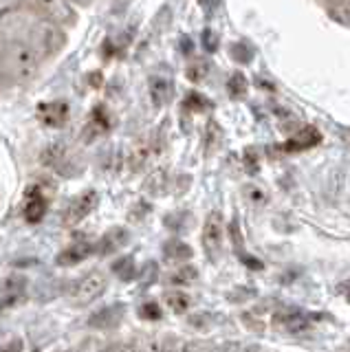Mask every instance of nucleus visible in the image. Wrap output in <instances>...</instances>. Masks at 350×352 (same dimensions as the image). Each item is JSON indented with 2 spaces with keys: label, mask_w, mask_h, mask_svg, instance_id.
<instances>
[{
  "label": "nucleus",
  "mask_w": 350,
  "mask_h": 352,
  "mask_svg": "<svg viewBox=\"0 0 350 352\" xmlns=\"http://www.w3.org/2000/svg\"><path fill=\"white\" fill-rule=\"evenodd\" d=\"M245 196H247V201H251L254 205H265L267 203V192L262 190V187H258V185H247L245 187Z\"/></svg>",
  "instance_id": "19"
},
{
  "label": "nucleus",
  "mask_w": 350,
  "mask_h": 352,
  "mask_svg": "<svg viewBox=\"0 0 350 352\" xmlns=\"http://www.w3.org/2000/svg\"><path fill=\"white\" fill-rule=\"evenodd\" d=\"M170 97H172V84L168 80H163V77H159V75L150 77V99H152V104H155L157 108H161V106H166L170 102Z\"/></svg>",
  "instance_id": "11"
},
{
  "label": "nucleus",
  "mask_w": 350,
  "mask_h": 352,
  "mask_svg": "<svg viewBox=\"0 0 350 352\" xmlns=\"http://www.w3.org/2000/svg\"><path fill=\"white\" fill-rule=\"evenodd\" d=\"M232 58L236 62H251V51L245 49V44H234V47H232Z\"/></svg>",
  "instance_id": "25"
},
{
  "label": "nucleus",
  "mask_w": 350,
  "mask_h": 352,
  "mask_svg": "<svg viewBox=\"0 0 350 352\" xmlns=\"http://www.w3.org/2000/svg\"><path fill=\"white\" fill-rule=\"evenodd\" d=\"M229 91H232V97H243L245 91H247V82H245V77L236 73L232 80H229Z\"/></svg>",
  "instance_id": "22"
},
{
  "label": "nucleus",
  "mask_w": 350,
  "mask_h": 352,
  "mask_svg": "<svg viewBox=\"0 0 350 352\" xmlns=\"http://www.w3.org/2000/svg\"><path fill=\"white\" fill-rule=\"evenodd\" d=\"M25 280L23 278H7L0 282V297H9V295H20V291L25 289Z\"/></svg>",
  "instance_id": "18"
},
{
  "label": "nucleus",
  "mask_w": 350,
  "mask_h": 352,
  "mask_svg": "<svg viewBox=\"0 0 350 352\" xmlns=\"http://www.w3.org/2000/svg\"><path fill=\"white\" fill-rule=\"evenodd\" d=\"M130 240V231L126 227H111L106 234L97 242V253L100 256H111V253H117L119 249H124Z\"/></svg>",
  "instance_id": "7"
},
{
  "label": "nucleus",
  "mask_w": 350,
  "mask_h": 352,
  "mask_svg": "<svg viewBox=\"0 0 350 352\" xmlns=\"http://www.w3.org/2000/svg\"><path fill=\"white\" fill-rule=\"evenodd\" d=\"M40 159L45 165L58 168V165L64 163V159H67V143H64V141H51L49 146L40 152Z\"/></svg>",
  "instance_id": "13"
},
{
  "label": "nucleus",
  "mask_w": 350,
  "mask_h": 352,
  "mask_svg": "<svg viewBox=\"0 0 350 352\" xmlns=\"http://www.w3.org/2000/svg\"><path fill=\"white\" fill-rule=\"evenodd\" d=\"M205 75H207V64L205 62H194L188 66V77L192 82H201L205 80Z\"/></svg>",
  "instance_id": "23"
},
{
  "label": "nucleus",
  "mask_w": 350,
  "mask_h": 352,
  "mask_svg": "<svg viewBox=\"0 0 350 352\" xmlns=\"http://www.w3.org/2000/svg\"><path fill=\"white\" fill-rule=\"evenodd\" d=\"M163 302H166V306L170 308V311L174 315H183L188 313V308L192 304L190 295L183 293V291H168L166 295H163Z\"/></svg>",
  "instance_id": "14"
},
{
  "label": "nucleus",
  "mask_w": 350,
  "mask_h": 352,
  "mask_svg": "<svg viewBox=\"0 0 350 352\" xmlns=\"http://www.w3.org/2000/svg\"><path fill=\"white\" fill-rule=\"evenodd\" d=\"M38 119L49 128H60L69 119V108L67 104H58V102L42 104L38 106Z\"/></svg>",
  "instance_id": "10"
},
{
  "label": "nucleus",
  "mask_w": 350,
  "mask_h": 352,
  "mask_svg": "<svg viewBox=\"0 0 350 352\" xmlns=\"http://www.w3.org/2000/svg\"><path fill=\"white\" fill-rule=\"evenodd\" d=\"M113 271L119 275V280H124V282L133 280L135 278V260L133 258H122L119 262H115Z\"/></svg>",
  "instance_id": "17"
},
{
  "label": "nucleus",
  "mask_w": 350,
  "mask_h": 352,
  "mask_svg": "<svg viewBox=\"0 0 350 352\" xmlns=\"http://www.w3.org/2000/svg\"><path fill=\"white\" fill-rule=\"evenodd\" d=\"M0 33L20 38L45 53L58 51L64 44L60 25L51 22L47 16L38 14L36 9H9L0 16Z\"/></svg>",
  "instance_id": "1"
},
{
  "label": "nucleus",
  "mask_w": 350,
  "mask_h": 352,
  "mask_svg": "<svg viewBox=\"0 0 350 352\" xmlns=\"http://www.w3.org/2000/svg\"><path fill=\"white\" fill-rule=\"evenodd\" d=\"M139 315L144 317V319H148V322H159V319H161V308H159L157 302H146L144 306L139 308Z\"/></svg>",
  "instance_id": "20"
},
{
  "label": "nucleus",
  "mask_w": 350,
  "mask_h": 352,
  "mask_svg": "<svg viewBox=\"0 0 350 352\" xmlns=\"http://www.w3.org/2000/svg\"><path fill=\"white\" fill-rule=\"evenodd\" d=\"M97 205V192L95 190H86L82 192L75 201L69 205L67 209V216H64V220H67V225H78L80 220H84L86 216H89L93 209Z\"/></svg>",
  "instance_id": "6"
},
{
  "label": "nucleus",
  "mask_w": 350,
  "mask_h": 352,
  "mask_svg": "<svg viewBox=\"0 0 350 352\" xmlns=\"http://www.w3.org/2000/svg\"><path fill=\"white\" fill-rule=\"evenodd\" d=\"M31 9H36L38 14L47 16L51 22H56L60 27H71L78 14L71 5V0H29Z\"/></svg>",
  "instance_id": "4"
},
{
  "label": "nucleus",
  "mask_w": 350,
  "mask_h": 352,
  "mask_svg": "<svg viewBox=\"0 0 350 352\" xmlns=\"http://www.w3.org/2000/svg\"><path fill=\"white\" fill-rule=\"evenodd\" d=\"M108 289V280L102 271H91L82 275L78 282L71 284V291H69V300L75 306H86V304H93L95 300L106 293Z\"/></svg>",
  "instance_id": "3"
},
{
  "label": "nucleus",
  "mask_w": 350,
  "mask_h": 352,
  "mask_svg": "<svg viewBox=\"0 0 350 352\" xmlns=\"http://www.w3.org/2000/svg\"><path fill=\"white\" fill-rule=\"evenodd\" d=\"M45 212H47V201L42 198V192H38V194L29 192L27 205H25V218H27V223H40V220L45 218Z\"/></svg>",
  "instance_id": "12"
},
{
  "label": "nucleus",
  "mask_w": 350,
  "mask_h": 352,
  "mask_svg": "<svg viewBox=\"0 0 350 352\" xmlns=\"http://www.w3.org/2000/svg\"><path fill=\"white\" fill-rule=\"evenodd\" d=\"M3 86H5V75H3V71H0V91H3Z\"/></svg>",
  "instance_id": "27"
},
{
  "label": "nucleus",
  "mask_w": 350,
  "mask_h": 352,
  "mask_svg": "<svg viewBox=\"0 0 350 352\" xmlns=\"http://www.w3.org/2000/svg\"><path fill=\"white\" fill-rule=\"evenodd\" d=\"M223 238H225V225H223V216L221 212H212L210 216L205 218L203 225V247L205 251L210 253V258H216L218 251L223 247Z\"/></svg>",
  "instance_id": "5"
},
{
  "label": "nucleus",
  "mask_w": 350,
  "mask_h": 352,
  "mask_svg": "<svg viewBox=\"0 0 350 352\" xmlns=\"http://www.w3.org/2000/svg\"><path fill=\"white\" fill-rule=\"evenodd\" d=\"M71 3H80V5H89L91 0H71Z\"/></svg>",
  "instance_id": "28"
},
{
  "label": "nucleus",
  "mask_w": 350,
  "mask_h": 352,
  "mask_svg": "<svg viewBox=\"0 0 350 352\" xmlns=\"http://www.w3.org/2000/svg\"><path fill=\"white\" fill-rule=\"evenodd\" d=\"M284 326H287L289 333H304L309 328V322L304 317H287L284 319Z\"/></svg>",
  "instance_id": "24"
},
{
  "label": "nucleus",
  "mask_w": 350,
  "mask_h": 352,
  "mask_svg": "<svg viewBox=\"0 0 350 352\" xmlns=\"http://www.w3.org/2000/svg\"><path fill=\"white\" fill-rule=\"evenodd\" d=\"M166 258L174 260V262L190 260L192 258V247L185 245V242H181V240H172L166 245Z\"/></svg>",
  "instance_id": "16"
},
{
  "label": "nucleus",
  "mask_w": 350,
  "mask_h": 352,
  "mask_svg": "<svg viewBox=\"0 0 350 352\" xmlns=\"http://www.w3.org/2000/svg\"><path fill=\"white\" fill-rule=\"evenodd\" d=\"M203 47L210 51V53H214L218 49V38H216L214 31H210V29L203 31Z\"/></svg>",
  "instance_id": "26"
},
{
  "label": "nucleus",
  "mask_w": 350,
  "mask_h": 352,
  "mask_svg": "<svg viewBox=\"0 0 350 352\" xmlns=\"http://www.w3.org/2000/svg\"><path fill=\"white\" fill-rule=\"evenodd\" d=\"M97 247L89 245V242H75V245L62 249V253H58L56 262L60 264V267H75V264L84 262L86 258H91L95 253Z\"/></svg>",
  "instance_id": "9"
},
{
  "label": "nucleus",
  "mask_w": 350,
  "mask_h": 352,
  "mask_svg": "<svg viewBox=\"0 0 350 352\" xmlns=\"http://www.w3.org/2000/svg\"><path fill=\"white\" fill-rule=\"evenodd\" d=\"M196 280H199V269L194 264H183V267H179L170 275V284L174 286H190Z\"/></svg>",
  "instance_id": "15"
},
{
  "label": "nucleus",
  "mask_w": 350,
  "mask_h": 352,
  "mask_svg": "<svg viewBox=\"0 0 350 352\" xmlns=\"http://www.w3.org/2000/svg\"><path fill=\"white\" fill-rule=\"evenodd\" d=\"M124 306L122 304H111V306H104L100 311H95L89 317V326L91 328H100V330H108V328H115L122 324L124 319Z\"/></svg>",
  "instance_id": "8"
},
{
  "label": "nucleus",
  "mask_w": 350,
  "mask_h": 352,
  "mask_svg": "<svg viewBox=\"0 0 350 352\" xmlns=\"http://www.w3.org/2000/svg\"><path fill=\"white\" fill-rule=\"evenodd\" d=\"M42 60H45V53L34 44L0 33V71L5 80L14 84L34 80Z\"/></svg>",
  "instance_id": "2"
},
{
  "label": "nucleus",
  "mask_w": 350,
  "mask_h": 352,
  "mask_svg": "<svg viewBox=\"0 0 350 352\" xmlns=\"http://www.w3.org/2000/svg\"><path fill=\"white\" fill-rule=\"evenodd\" d=\"M331 14L339 22H350V0H339L337 5L331 7Z\"/></svg>",
  "instance_id": "21"
}]
</instances>
